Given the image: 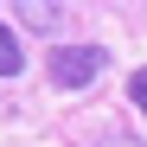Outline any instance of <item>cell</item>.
Instances as JSON below:
<instances>
[{
	"label": "cell",
	"instance_id": "1",
	"mask_svg": "<svg viewBox=\"0 0 147 147\" xmlns=\"http://www.w3.org/2000/svg\"><path fill=\"white\" fill-rule=\"evenodd\" d=\"M102 70H109L102 45H58V51H51V83L58 90H90Z\"/></svg>",
	"mask_w": 147,
	"mask_h": 147
},
{
	"label": "cell",
	"instance_id": "2",
	"mask_svg": "<svg viewBox=\"0 0 147 147\" xmlns=\"http://www.w3.org/2000/svg\"><path fill=\"white\" fill-rule=\"evenodd\" d=\"M13 19H19V26H26V32H58L64 26V7H58V0H19V7H13Z\"/></svg>",
	"mask_w": 147,
	"mask_h": 147
},
{
	"label": "cell",
	"instance_id": "3",
	"mask_svg": "<svg viewBox=\"0 0 147 147\" xmlns=\"http://www.w3.org/2000/svg\"><path fill=\"white\" fill-rule=\"evenodd\" d=\"M26 70V51H19V32L0 19V77H19Z\"/></svg>",
	"mask_w": 147,
	"mask_h": 147
},
{
	"label": "cell",
	"instance_id": "4",
	"mask_svg": "<svg viewBox=\"0 0 147 147\" xmlns=\"http://www.w3.org/2000/svg\"><path fill=\"white\" fill-rule=\"evenodd\" d=\"M128 96H134V109L147 115V70H134V77H128Z\"/></svg>",
	"mask_w": 147,
	"mask_h": 147
},
{
	"label": "cell",
	"instance_id": "5",
	"mask_svg": "<svg viewBox=\"0 0 147 147\" xmlns=\"http://www.w3.org/2000/svg\"><path fill=\"white\" fill-rule=\"evenodd\" d=\"M96 147H141V141H134V134H121V128H115V134H102V141H96Z\"/></svg>",
	"mask_w": 147,
	"mask_h": 147
}]
</instances>
